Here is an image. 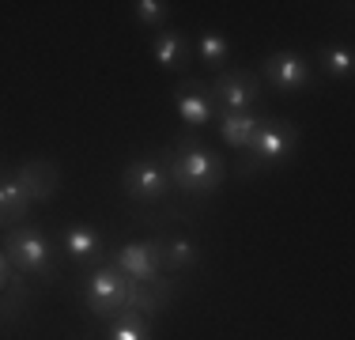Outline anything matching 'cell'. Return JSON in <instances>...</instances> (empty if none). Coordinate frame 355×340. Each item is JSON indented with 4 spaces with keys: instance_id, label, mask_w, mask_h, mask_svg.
<instances>
[{
    "instance_id": "17",
    "label": "cell",
    "mask_w": 355,
    "mask_h": 340,
    "mask_svg": "<svg viewBox=\"0 0 355 340\" xmlns=\"http://www.w3.org/2000/svg\"><path fill=\"white\" fill-rule=\"evenodd\" d=\"M200 261V246L189 235L163 238V272H189Z\"/></svg>"
},
{
    "instance_id": "19",
    "label": "cell",
    "mask_w": 355,
    "mask_h": 340,
    "mask_svg": "<svg viewBox=\"0 0 355 340\" xmlns=\"http://www.w3.org/2000/svg\"><path fill=\"white\" fill-rule=\"evenodd\" d=\"M106 340H151L148 318H140V314H132V310L117 314V318L110 321V333H106Z\"/></svg>"
},
{
    "instance_id": "12",
    "label": "cell",
    "mask_w": 355,
    "mask_h": 340,
    "mask_svg": "<svg viewBox=\"0 0 355 340\" xmlns=\"http://www.w3.org/2000/svg\"><path fill=\"white\" fill-rule=\"evenodd\" d=\"M261 121H265V114H257V110H242V114L219 110V117H216V133H219V140H223L227 148L242 155V151L250 148L253 133L261 129Z\"/></svg>"
},
{
    "instance_id": "7",
    "label": "cell",
    "mask_w": 355,
    "mask_h": 340,
    "mask_svg": "<svg viewBox=\"0 0 355 340\" xmlns=\"http://www.w3.org/2000/svg\"><path fill=\"white\" fill-rule=\"evenodd\" d=\"M205 83H208V95H212L216 110L242 114V110H253L261 102V76L250 72V68H223V72H216Z\"/></svg>"
},
{
    "instance_id": "6",
    "label": "cell",
    "mask_w": 355,
    "mask_h": 340,
    "mask_svg": "<svg viewBox=\"0 0 355 340\" xmlns=\"http://www.w3.org/2000/svg\"><path fill=\"white\" fill-rule=\"evenodd\" d=\"M261 80L268 87H276L280 95H299V91H310L318 80L314 65H310L306 53H295V49H276L261 61Z\"/></svg>"
},
{
    "instance_id": "9",
    "label": "cell",
    "mask_w": 355,
    "mask_h": 340,
    "mask_svg": "<svg viewBox=\"0 0 355 340\" xmlns=\"http://www.w3.org/2000/svg\"><path fill=\"white\" fill-rule=\"evenodd\" d=\"M174 114L182 117V125H189V133H200L205 125H216L219 110H216L212 95H208V83L185 76L174 87Z\"/></svg>"
},
{
    "instance_id": "13",
    "label": "cell",
    "mask_w": 355,
    "mask_h": 340,
    "mask_svg": "<svg viewBox=\"0 0 355 340\" xmlns=\"http://www.w3.org/2000/svg\"><path fill=\"white\" fill-rule=\"evenodd\" d=\"M151 61L163 72H185L189 68V38L185 31H155L151 34Z\"/></svg>"
},
{
    "instance_id": "5",
    "label": "cell",
    "mask_w": 355,
    "mask_h": 340,
    "mask_svg": "<svg viewBox=\"0 0 355 340\" xmlns=\"http://www.w3.org/2000/svg\"><path fill=\"white\" fill-rule=\"evenodd\" d=\"M129 291H132V280H125L110 265V257L98 269L83 272V306L103 321H114L117 314L129 310Z\"/></svg>"
},
{
    "instance_id": "10",
    "label": "cell",
    "mask_w": 355,
    "mask_h": 340,
    "mask_svg": "<svg viewBox=\"0 0 355 340\" xmlns=\"http://www.w3.org/2000/svg\"><path fill=\"white\" fill-rule=\"evenodd\" d=\"M61 250L72 265L91 272L106 261V235L91 223H72V227H64V235H61Z\"/></svg>"
},
{
    "instance_id": "1",
    "label": "cell",
    "mask_w": 355,
    "mask_h": 340,
    "mask_svg": "<svg viewBox=\"0 0 355 340\" xmlns=\"http://www.w3.org/2000/svg\"><path fill=\"white\" fill-rule=\"evenodd\" d=\"M166 167H171V185L185 197H212L227 182V159L212 144H205L197 133L178 136L171 148H163Z\"/></svg>"
},
{
    "instance_id": "11",
    "label": "cell",
    "mask_w": 355,
    "mask_h": 340,
    "mask_svg": "<svg viewBox=\"0 0 355 340\" xmlns=\"http://www.w3.org/2000/svg\"><path fill=\"white\" fill-rule=\"evenodd\" d=\"M12 174L23 185V193L31 197V204H49L53 193L61 189V170L49 159H27V163L12 167Z\"/></svg>"
},
{
    "instance_id": "4",
    "label": "cell",
    "mask_w": 355,
    "mask_h": 340,
    "mask_svg": "<svg viewBox=\"0 0 355 340\" xmlns=\"http://www.w3.org/2000/svg\"><path fill=\"white\" fill-rule=\"evenodd\" d=\"M121 189L125 197L140 208H151V204L166 201L171 197V167H166V155L163 148L151 151V155H137L129 167L121 170Z\"/></svg>"
},
{
    "instance_id": "14",
    "label": "cell",
    "mask_w": 355,
    "mask_h": 340,
    "mask_svg": "<svg viewBox=\"0 0 355 340\" xmlns=\"http://www.w3.org/2000/svg\"><path fill=\"white\" fill-rule=\"evenodd\" d=\"M171 295H174V280H166V272H163V276L148 280V284H132V291H129V310L140 314V318H155L159 310H166Z\"/></svg>"
},
{
    "instance_id": "20",
    "label": "cell",
    "mask_w": 355,
    "mask_h": 340,
    "mask_svg": "<svg viewBox=\"0 0 355 340\" xmlns=\"http://www.w3.org/2000/svg\"><path fill=\"white\" fill-rule=\"evenodd\" d=\"M166 15H171V4H166V0H137V4H132V19L148 31H163Z\"/></svg>"
},
{
    "instance_id": "8",
    "label": "cell",
    "mask_w": 355,
    "mask_h": 340,
    "mask_svg": "<svg viewBox=\"0 0 355 340\" xmlns=\"http://www.w3.org/2000/svg\"><path fill=\"white\" fill-rule=\"evenodd\" d=\"M110 265L121 272L132 284H148V280L163 276V238H137L125 242L121 250H114Z\"/></svg>"
},
{
    "instance_id": "16",
    "label": "cell",
    "mask_w": 355,
    "mask_h": 340,
    "mask_svg": "<svg viewBox=\"0 0 355 340\" xmlns=\"http://www.w3.org/2000/svg\"><path fill=\"white\" fill-rule=\"evenodd\" d=\"M318 68L329 76V80H352L355 72V53L348 42H329V46L318 49ZM314 68V72H318Z\"/></svg>"
},
{
    "instance_id": "2",
    "label": "cell",
    "mask_w": 355,
    "mask_h": 340,
    "mask_svg": "<svg viewBox=\"0 0 355 340\" xmlns=\"http://www.w3.org/2000/svg\"><path fill=\"white\" fill-rule=\"evenodd\" d=\"M57 250L61 246L53 242V235L38 223H19L4 235V253L12 261V269L19 276H35L42 284L57 276Z\"/></svg>"
},
{
    "instance_id": "21",
    "label": "cell",
    "mask_w": 355,
    "mask_h": 340,
    "mask_svg": "<svg viewBox=\"0 0 355 340\" xmlns=\"http://www.w3.org/2000/svg\"><path fill=\"white\" fill-rule=\"evenodd\" d=\"M12 276H15V269H12V261H8L4 246H0V295H4V287L12 284Z\"/></svg>"
},
{
    "instance_id": "15",
    "label": "cell",
    "mask_w": 355,
    "mask_h": 340,
    "mask_svg": "<svg viewBox=\"0 0 355 340\" xmlns=\"http://www.w3.org/2000/svg\"><path fill=\"white\" fill-rule=\"evenodd\" d=\"M31 212V197L23 193V185L15 182L12 170H0V227H19Z\"/></svg>"
},
{
    "instance_id": "18",
    "label": "cell",
    "mask_w": 355,
    "mask_h": 340,
    "mask_svg": "<svg viewBox=\"0 0 355 340\" xmlns=\"http://www.w3.org/2000/svg\"><path fill=\"white\" fill-rule=\"evenodd\" d=\"M197 61L205 65V68H212V76L216 72H223L227 61H231V42H227V34L223 31H200V38H197Z\"/></svg>"
},
{
    "instance_id": "3",
    "label": "cell",
    "mask_w": 355,
    "mask_h": 340,
    "mask_svg": "<svg viewBox=\"0 0 355 340\" xmlns=\"http://www.w3.org/2000/svg\"><path fill=\"white\" fill-rule=\"evenodd\" d=\"M295 148H299V129H295L291 117L265 114L261 129L253 133L250 148L239 159V178H253L257 170H268V167H284L295 155Z\"/></svg>"
}]
</instances>
